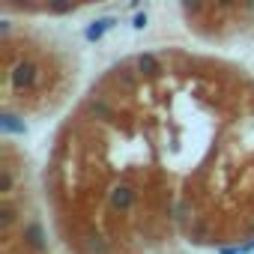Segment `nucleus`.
Returning a JSON list of instances; mask_svg holds the SVG:
<instances>
[{"instance_id":"1","label":"nucleus","mask_w":254,"mask_h":254,"mask_svg":"<svg viewBox=\"0 0 254 254\" xmlns=\"http://www.w3.org/2000/svg\"><path fill=\"white\" fill-rule=\"evenodd\" d=\"M111 206L114 209H132L135 206V191L129 186H117L111 191Z\"/></svg>"},{"instance_id":"2","label":"nucleus","mask_w":254,"mask_h":254,"mask_svg":"<svg viewBox=\"0 0 254 254\" xmlns=\"http://www.w3.org/2000/svg\"><path fill=\"white\" fill-rule=\"evenodd\" d=\"M24 236L30 239V245H33V248H42V245H45V242H42V227H39V224H30Z\"/></svg>"}]
</instances>
